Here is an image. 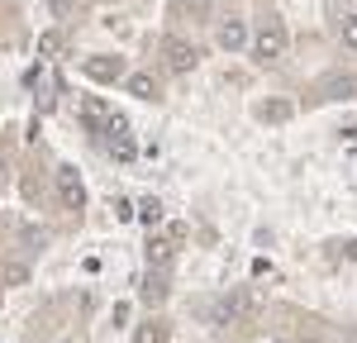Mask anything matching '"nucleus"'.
Returning a JSON list of instances; mask_svg holds the SVG:
<instances>
[{
  "mask_svg": "<svg viewBox=\"0 0 357 343\" xmlns=\"http://www.w3.org/2000/svg\"><path fill=\"white\" fill-rule=\"evenodd\" d=\"M110 153H114V158H119V162H129V158H134V153H138V148H134V139L124 134V124H119V129H114V134H110Z\"/></svg>",
  "mask_w": 357,
  "mask_h": 343,
  "instance_id": "obj_13",
  "label": "nucleus"
},
{
  "mask_svg": "<svg viewBox=\"0 0 357 343\" xmlns=\"http://www.w3.org/2000/svg\"><path fill=\"white\" fill-rule=\"evenodd\" d=\"M338 257H348V262H357V238H348V243H338Z\"/></svg>",
  "mask_w": 357,
  "mask_h": 343,
  "instance_id": "obj_19",
  "label": "nucleus"
},
{
  "mask_svg": "<svg viewBox=\"0 0 357 343\" xmlns=\"http://www.w3.org/2000/svg\"><path fill=\"white\" fill-rule=\"evenodd\" d=\"M286 53H291V33L281 24V15H267L257 24V33H252V62L257 67H276Z\"/></svg>",
  "mask_w": 357,
  "mask_h": 343,
  "instance_id": "obj_1",
  "label": "nucleus"
},
{
  "mask_svg": "<svg viewBox=\"0 0 357 343\" xmlns=\"http://www.w3.org/2000/svg\"><path fill=\"white\" fill-rule=\"evenodd\" d=\"M82 124H86V134H114L124 119H114V110L100 100V96H86L82 100Z\"/></svg>",
  "mask_w": 357,
  "mask_h": 343,
  "instance_id": "obj_4",
  "label": "nucleus"
},
{
  "mask_svg": "<svg viewBox=\"0 0 357 343\" xmlns=\"http://www.w3.org/2000/svg\"><path fill=\"white\" fill-rule=\"evenodd\" d=\"M162 67L172 77H191L195 67H200V48H195L191 38H181V33H167L162 38Z\"/></svg>",
  "mask_w": 357,
  "mask_h": 343,
  "instance_id": "obj_2",
  "label": "nucleus"
},
{
  "mask_svg": "<svg viewBox=\"0 0 357 343\" xmlns=\"http://www.w3.org/2000/svg\"><path fill=\"white\" fill-rule=\"evenodd\" d=\"M62 343H77V339H62Z\"/></svg>",
  "mask_w": 357,
  "mask_h": 343,
  "instance_id": "obj_21",
  "label": "nucleus"
},
{
  "mask_svg": "<svg viewBox=\"0 0 357 343\" xmlns=\"http://www.w3.org/2000/svg\"><path fill=\"white\" fill-rule=\"evenodd\" d=\"M176 243H181V229H172V234H162V238H148V267L162 272L167 262L176 257Z\"/></svg>",
  "mask_w": 357,
  "mask_h": 343,
  "instance_id": "obj_6",
  "label": "nucleus"
},
{
  "mask_svg": "<svg viewBox=\"0 0 357 343\" xmlns=\"http://www.w3.org/2000/svg\"><path fill=\"white\" fill-rule=\"evenodd\" d=\"M176 10H191V20H205L215 10V0H176Z\"/></svg>",
  "mask_w": 357,
  "mask_h": 343,
  "instance_id": "obj_17",
  "label": "nucleus"
},
{
  "mask_svg": "<svg viewBox=\"0 0 357 343\" xmlns=\"http://www.w3.org/2000/svg\"><path fill=\"white\" fill-rule=\"evenodd\" d=\"M162 215H167V210H162V200H158V196H148L143 205H138V220H143L148 229H153V224H162Z\"/></svg>",
  "mask_w": 357,
  "mask_h": 343,
  "instance_id": "obj_14",
  "label": "nucleus"
},
{
  "mask_svg": "<svg viewBox=\"0 0 357 343\" xmlns=\"http://www.w3.org/2000/svg\"><path fill=\"white\" fill-rule=\"evenodd\" d=\"M124 91L138 96V100H158V96H162V86H158L153 72H129V77H124Z\"/></svg>",
  "mask_w": 357,
  "mask_h": 343,
  "instance_id": "obj_7",
  "label": "nucleus"
},
{
  "mask_svg": "<svg viewBox=\"0 0 357 343\" xmlns=\"http://www.w3.org/2000/svg\"><path fill=\"white\" fill-rule=\"evenodd\" d=\"M138 300H143V305H162V300H167V277L158 272V267L143 277V286H138Z\"/></svg>",
  "mask_w": 357,
  "mask_h": 343,
  "instance_id": "obj_10",
  "label": "nucleus"
},
{
  "mask_svg": "<svg viewBox=\"0 0 357 343\" xmlns=\"http://www.w3.org/2000/svg\"><path fill=\"white\" fill-rule=\"evenodd\" d=\"M215 43H220L224 53H238V48L248 43V24H243V20H224L220 33H215Z\"/></svg>",
  "mask_w": 357,
  "mask_h": 343,
  "instance_id": "obj_8",
  "label": "nucleus"
},
{
  "mask_svg": "<svg viewBox=\"0 0 357 343\" xmlns=\"http://www.w3.org/2000/svg\"><path fill=\"white\" fill-rule=\"evenodd\" d=\"M62 43H67V38H62V29H43V33H38V57H48V62H53V57L62 53Z\"/></svg>",
  "mask_w": 357,
  "mask_h": 343,
  "instance_id": "obj_12",
  "label": "nucleus"
},
{
  "mask_svg": "<svg viewBox=\"0 0 357 343\" xmlns=\"http://www.w3.org/2000/svg\"><path fill=\"white\" fill-rule=\"evenodd\" d=\"M338 33H343V48H353V53H357V15H348V20L338 24Z\"/></svg>",
  "mask_w": 357,
  "mask_h": 343,
  "instance_id": "obj_18",
  "label": "nucleus"
},
{
  "mask_svg": "<svg viewBox=\"0 0 357 343\" xmlns=\"http://www.w3.org/2000/svg\"><path fill=\"white\" fill-rule=\"evenodd\" d=\"M296 343H319V339H296Z\"/></svg>",
  "mask_w": 357,
  "mask_h": 343,
  "instance_id": "obj_20",
  "label": "nucleus"
},
{
  "mask_svg": "<svg viewBox=\"0 0 357 343\" xmlns=\"http://www.w3.org/2000/svg\"><path fill=\"white\" fill-rule=\"evenodd\" d=\"M257 119L281 124V119H291V105H286V100H267V105H257Z\"/></svg>",
  "mask_w": 357,
  "mask_h": 343,
  "instance_id": "obj_15",
  "label": "nucleus"
},
{
  "mask_svg": "<svg viewBox=\"0 0 357 343\" xmlns=\"http://www.w3.org/2000/svg\"><path fill=\"white\" fill-rule=\"evenodd\" d=\"M243 310H248V296H224V300L210 305V319H215V324H229V319H238Z\"/></svg>",
  "mask_w": 357,
  "mask_h": 343,
  "instance_id": "obj_11",
  "label": "nucleus"
},
{
  "mask_svg": "<svg viewBox=\"0 0 357 343\" xmlns=\"http://www.w3.org/2000/svg\"><path fill=\"white\" fill-rule=\"evenodd\" d=\"M82 72L91 77V82H100V86H114V82H124L129 77V67H124V57H86L82 62Z\"/></svg>",
  "mask_w": 357,
  "mask_h": 343,
  "instance_id": "obj_5",
  "label": "nucleus"
},
{
  "mask_svg": "<svg viewBox=\"0 0 357 343\" xmlns=\"http://www.w3.org/2000/svg\"><path fill=\"white\" fill-rule=\"evenodd\" d=\"M53 181H57V200H62V210L82 215V210H86V181H82V172H77V167H57Z\"/></svg>",
  "mask_w": 357,
  "mask_h": 343,
  "instance_id": "obj_3",
  "label": "nucleus"
},
{
  "mask_svg": "<svg viewBox=\"0 0 357 343\" xmlns=\"http://www.w3.org/2000/svg\"><path fill=\"white\" fill-rule=\"evenodd\" d=\"M172 339V324H167L162 314H153V319H143L134 329V343H167Z\"/></svg>",
  "mask_w": 357,
  "mask_h": 343,
  "instance_id": "obj_9",
  "label": "nucleus"
},
{
  "mask_svg": "<svg viewBox=\"0 0 357 343\" xmlns=\"http://www.w3.org/2000/svg\"><path fill=\"white\" fill-rule=\"evenodd\" d=\"M0 282H5V286H24L29 282V267H24V262H5V267H0Z\"/></svg>",
  "mask_w": 357,
  "mask_h": 343,
  "instance_id": "obj_16",
  "label": "nucleus"
}]
</instances>
